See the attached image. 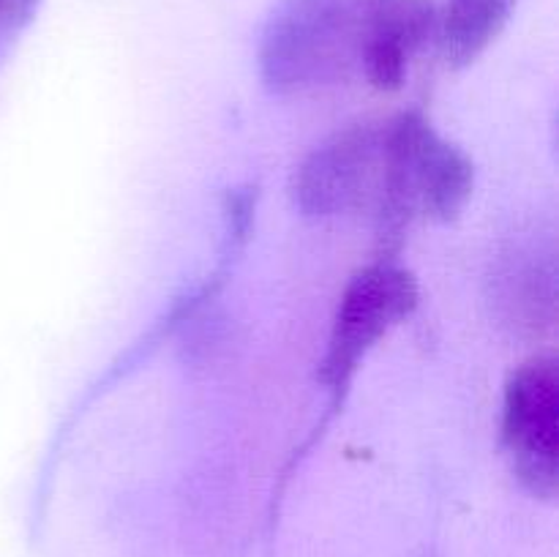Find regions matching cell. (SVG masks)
<instances>
[{
  "instance_id": "6da1fadb",
  "label": "cell",
  "mask_w": 559,
  "mask_h": 557,
  "mask_svg": "<svg viewBox=\"0 0 559 557\" xmlns=\"http://www.w3.org/2000/svg\"><path fill=\"white\" fill-rule=\"evenodd\" d=\"M475 167L467 153L442 140L420 112L388 120L385 167L377 197V240L385 260L418 222H451L469 202Z\"/></svg>"
},
{
  "instance_id": "7a4b0ae2",
  "label": "cell",
  "mask_w": 559,
  "mask_h": 557,
  "mask_svg": "<svg viewBox=\"0 0 559 557\" xmlns=\"http://www.w3.org/2000/svg\"><path fill=\"white\" fill-rule=\"evenodd\" d=\"M369 0H278L260 36V76L276 96L344 85L360 71Z\"/></svg>"
},
{
  "instance_id": "3957f363",
  "label": "cell",
  "mask_w": 559,
  "mask_h": 557,
  "mask_svg": "<svg viewBox=\"0 0 559 557\" xmlns=\"http://www.w3.org/2000/svg\"><path fill=\"white\" fill-rule=\"evenodd\" d=\"M418 306V282L407 268L380 257L360 268L344 287L333 317L320 380L328 391H347L366 355Z\"/></svg>"
},
{
  "instance_id": "277c9868",
  "label": "cell",
  "mask_w": 559,
  "mask_h": 557,
  "mask_svg": "<svg viewBox=\"0 0 559 557\" xmlns=\"http://www.w3.org/2000/svg\"><path fill=\"white\" fill-rule=\"evenodd\" d=\"M388 120H358L314 147L293 175V197L311 218L374 211L385 167Z\"/></svg>"
},
{
  "instance_id": "5b68a950",
  "label": "cell",
  "mask_w": 559,
  "mask_h": 557,
  "mask_svg": "<svg viewBox=\"0 0 559 557\" xmlns=\"http://www.w3.org/2000/svg\"><path fill=\"white\" fill-rule=\"evenodd\" d=\"M502 446L516 478L535 497L551 500L559 473V369L555 355L530 358L508 380Z\"/></svg>"
},
{
  "instance_id": "8992f818",
  "label": "cell",
  "mask_w": 559,
  "mask_h": 557,
  "mask_svg": "<svg viewBox=\"0 0 559 557\" xmlns=\"http://www.w3.org/2000/svg\"><path fill=\"white\" fill-rule=\"evenodd\" d=\"M431 38H437V5L431 0H369L360 74L374 91L396 93Z\"/></svg>"
},
{
  "instance_id": "52a82bcc",
  "label": "cell",
  "mask_w": 559,
  "mask_h": 557,
  "mask_svg": "<svg viewBox=\"0 0 559 557\" xmlns=\"http://www.w3.org/2000/svg\"><path fill=\"white\" fill-rule=\"evenodd\" d=\"M519 0H448L437 11V44L451 69L475 63L511 22Z\"/></svg>"
},
{
  "instance_id": "ba28073f",
  "label": "cell",
  "mask_w": 559,
  "mask_h": 557,
  "mask_svg": "<svg viewBox=\"0 0 559 557\" xmlns=\"http://www.w3.org/2000/svg\"><path fill=\"white\" fill-rule=\"evenodd\" d=\"M36 9L38 0H0V52L20 36Z\"/></svg>"
}]
</instances>
